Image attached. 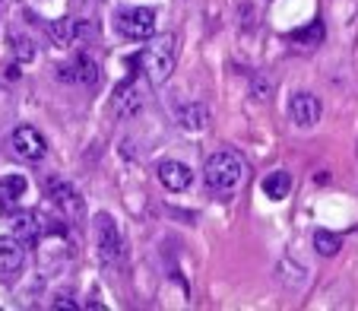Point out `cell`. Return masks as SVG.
Wrapping results in <instances>:
<instances>
[{"label":"cell","mask_w":358,"mask_h":311,"mask_svg":"<svg viewBox=\"0 0 358 311\" xmlns=\"http://www.w3.org/2000/svg\"><path fill=\"white\" fill-rule=\"evenodd\" d=\"M178 61V45H175V35H159L152 39V45H146L143 55H136V64L143 67L149 83H165L175 70Z\"/></svg>","instance_id":"obj_1"},{"label":"cell","mask_w":358,"mask_h":311,"mask_svg":"<svg viewBox=\"0 0 358 311\" xmlns=\"http://www.w3.org/2000/svg\"><path fill=\"white\" fill-rule=\"evenodd\" d=\"M206 188L213 191V194H229V191H235L238 184H241L244 178V163L241 156L231 153V149H222V153H213L210 163H206Z\"/></svg>","instance_id":"obj_2"},{"label":"cell","mask_w":358,"mask_h":311,"mask_svg":"<svg viewBox=\"0 0 358 311\" xmlns=\"http://www.w3.org/2000/svg\"><path fill=\"white\" fill-rule=\"evenodd\" d=\"M95 242H99L101 264H117V261H121V254H124L121 229H117V223L108 213H101V216L95 219Z\"/></svg>","instance_id":"obj_3"},{"label":"cell","mask_w":358,"mask_h":311,"mask_svg":"<svg viewBox=\"0 0 358 311\" xmlns=\"http://www.w3.org/2000/svg\"><path fill=\"white\" fill-rule=\"evenodd\" d=\"M121 32L134 41H149L156 35V13L149 7H134L121 13Z\"/></svg>","instance_id":"obj_4"},{"label":"cell","mask_w":358,"mask_h":311,"mask_svg":"<svg viewBox=\"0 0 358 311\" xmlns=\"http://www.w3.org/2000/svg\"><path fill=\"white\" fill-rule=\"evenodd\" d=\"M10 143H13V153L20 156V159H29V163L45 159V153H48L45 137H41L32 124H20V127L13 130V137H10Z\"/></svg>","instance_id":"obj_5"},{"label":"cell","mask_w":358,"mask_h":311,"mask_svg":"<svg viewBox=\"0 0 358 311\" xmlns=\"http://www.w3.org/2000/svg\"><path fill=\"white\" fill-rule=\"evenodd\" d=\"M26 244L16 235H0V279H13L22 270Z\"/></svg>","instance_id":"obj_6"},{"label":"cell","mask_w":358,"mask_h":311,"mask_svg":"<svg viewBox=\"0 0 358 311\" xmlns=\"http://www.w3.org/2000/svg\"><path fill=\"white\" fill-rule=\"evenodd\" d=\"M45 191H48V197H51V200L67 213V216H83V197H80V191H76L73 184L61 181V178H48Z\"/></svg>","instance_id":"obj_7"},{"label":"cell","mask_w":358,"mask_h":311,"mask_svg":"<svg viewBox=\"0 0 358 311\" xmlns=\"http://www.w3.org/2000/svg\"><path fill=\"white\" fill-rule=\"evenodd\" d=\"M289 118L298 127H314L320 121V99L311 92H295L289 99Z\"/></svg>","instance_id":"obj_8"},{"label":"cell","mask_w":358,"mask_h":311,"mask_svg":"<svg viewBox=\"0 0 358 311\" xmlns=\"http://www.w3.org/2000/svg\"><path fill=\"white\" fill-rule=\"evenodd\" d=\"M156 175H159V181H162L169 191H175V194L178 191H187L190 181H194V172H190L184 163H162Z\"/></svg>","instance_id":"obj_9"},{"label":"cell","mask_w":358,"mask_h":311,"mask_svg":"<svg viewBox=\"0 0 358 311\" xmlns=\"http://www.w3.org/2000/svg\"><path fill=\"white\" fill-rule=\"evenodd\" d=\"M41 229H45V226L38 223V216H35V213H26V216H16V223H13V235L20 238V242L26 244V248H35V244H38Z\"/></svg>","instance_id":"obj_10"},{"label":"cell","mask_w":358,"mask_h":311,"mask_svg":"<svg viewBox=\"0 0 358 311\" xmlns=\"http://www.w3.org/2000/svg\"><path fill=\"white\" fill-rule=\"evenodd\" d=\"M29 181L22 175H7L0 178V207H13L20 197H26Z\"/></svg>","instance_id":"obj_11"},{"label":"cell","mask_w":358,"mask_h":311,"mask_svg":"<svg viewBox=\"0 0 358 311\" xmlns=\"http://www.w3.org/2000/svg\"><path fill=\"white\" fill-rule=\"evenodd\" d=\"M289 191H292V175L289 172H273V175H266L264 178V194L270 197V200H282V197H289Z\"/></svg>","instance_id":"obj_12"},{"label":"cell","mask_w":358,"mask_h":311,"mask_svg":"<svg viewBox=\"0 0 358 311\" xmlns=\"http://www.w3.org/2000/svg\"><path fill=\"white\" fill-rule=\"evenodd\" d=\"M48 39L55 41L57 48H67V45H73V39H76V26H73V20H67V16H61V20H55L51 26H48Z\"/></svg>","instance_id":"obj_13"},{"label":"cell","mask_w":358,"mask_h":311,"mask_svg":"<svg viewBox=\"0 0 358 311\" xmlns=\"http://www.w3.org/2000/svg\"><path fill=\"white\" fill-rule=\"evenodd\" d=\"M70 70H73V74H67L70 80H80V83H95L99 80V74H95V61L89 55H76V61L70 64Z\"/></svg>","instance_id":"obj_14"},{"label":"cell","mask_w":358,"mask_h":311,"mask_svg":"<svg viewBox=\"0 0 358 311\" xmlns=\"http://www.w3.org/2000/svg\"><path fill=\"white\" fill-rule=\"evenodd\" d=\"M314 248H317L320 257H333V254H339V248H343V238L320 229L317 235H314Z\"/></svg>","instance_id":"obj_15"},{"label":"cell","mask_w":358,"mask_h":311,"mask_svg":"<svg viewBox=\"0 0 358 311\" xmlns=\"http://www.w3.org/2000/svg\"><path fill=\"white\" fill-rule=\"evenodd\" d=\"M206 118H210V111L203 109V105H190V109H181V121H184V127H190V130L206 127Z\"/></svg>","instance_id":"obj_16"},{"label":"cell","mask_w":358,"mask_h":311,"mask_svg":"<svg viewBox=\"0 0 358 311\" xmlns=\"http://www.w3.org/2000/svg\"><path fill=\"white\" fill-rule=\"evenodd\" d=\"M292 39H298V41H304V45H320V39H324V22L320 20H314L308 29H298Z\"/></svg>","instance_id":"obj_17"},{"label":"cell","mask_w":358,"mask_h":311,"mask_svg":"<svg viewBox=\"0 0 358 311\" xmlns=\"http://www.w3.org/2000/svg\"><path fill=\"white\" fill-rule=\"evenodd\" d=\"M13 41H16V57H20V61H32V57H35L32 41H29V39H13Z\"/></svg>","instance_id":"obj_18"},{"label":"cell","mask_w":358,"mask_h":311,"mask_svg":"<svg viewBox=\"0 0 358 311\" xmlns=\"http://www.w3.org/2000/svg\"><path fill=\"white\" fill-rule=\"evenodd\" d=\"M51 308H67V311H76V308H80V305H76L70 296H57L55 302H51Z\"/></svg>","instance_id":"obj_19"}]
</instances>
